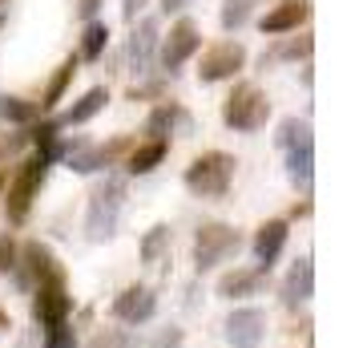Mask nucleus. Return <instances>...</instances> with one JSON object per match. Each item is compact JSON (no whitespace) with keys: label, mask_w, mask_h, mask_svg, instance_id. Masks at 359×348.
<instances>
[{"label":"nucleus","mask_w":359,"mask_h":348,"mask_svg":"<svg viewBox=\"0 0 359 348\" xmlns=\"http://www.w3.org/2000/svg\"><path fill=\"white\" fill-rule=\"evenodd\" d=\"M158 20H142L130 37V65L133 73H149V61H154V49H158Z\"/></svg>","instance_id":"14"},{"label":"nucleus","mask_w":359,"mask_h":348,"mask_svg":"<svg viewBox=\"0 0 359 348\" xmlns=\"http://www.w3.org/2000/svg\"><path fill=\"white\" fill-rule=\"evenodd\" d=\"M0 267H17V243L0 239Z\"/></svg>","instance_id":"31"},{"label":"nucleus","mask_w":359,"mask_h":348,"mask_svg":"<svg viewBox=\"0 0 359 348\" xmlns=\"http://www.w3.org/2000/svg\"><path fill=\"white\" fill-rule=\"evenodd\" d=\"M142 4H146V0H126V4H121V17H126V20H133L137 13H142Z\"/></svg>","instance_id":"32"},{"label":"nucleus","mask_w":359,"mask_h":348,"mask_svg":"<svg viewBox=\"0 0 359 348\" xmlns=\"http://www.w3.org/2000/svg\"><path fill=\"white\" fill-rule=\"evenodd\" d=\"M0 117L13 122V126H33L36 117H41V105L25 101V98H13V94H0Z\"/></svg>","instance_id":"21"},{"label":"nucleus","mask_w":359,"mask_h":348,"mask_svg":"<svg viewBox=\"0 0 359 348\" xmlns=\"http://www.w3.org/2000/svg\"><path fill=\"white\" fill-rule=\"evenodd\" d=\"M262 328H266V316L259 308H238L226 320V336L234 348H259L262 344Z\"/></svg>","instance_id":"13"},{"label":"nucleus","mask_w":359,"mask_h":348,"mask_svg":"<svg viewBox=\"0 0 359 348\" xmlns=\"http://www.w3.org/2000/svg\"><path fill=\"white\" fill-rule=\"evenodd\" d=\"M121 154H130V138H114L109 146H77L73 154H69V166H73L77 174H89V170L114 166Z\"/></svg>","instance_id":"11"},{"label":"nucleus","mask_w":359,"mask_h":348,"mask_svg":"<svg viewBox=\"0 0 359 348\" xmlns=\"http://www.w3.org/2000/svg\"><path fill=\"white\" fill-rule=\"evenodd\" d=\"M250 8H255V0H222V29L226 33H238L246 20H250Z\"/></svg>","instance_id":"27"},{"label":"nucleus","mask_w":359,"mask_h":348,"mask_svg":"<svg viewBox=\"0 0 359 348\" xmlns=\"http://www.w3.org/2000/svg\"><path fill=\"white\" fill-rule=\"evenodd\" d=\"M307 17H311V0H283V4H275L259 25H262L266 37H283V33H294Z\"/></svg>","instance_id":"12"},{"label":"nucleus","mask_w":359,"mask_h":348,"mask_svg":"<svg viewBox=\"0 0 359 348\" xmlns=\"http://www.w3.org/2000/svg\"><path fill=\"white\" fill-rule=\"evenodd\" d=\"M65 316H69V292H65V276L57 271V276H49V280L36 283L33 320L36 324H45V328H53V324H65Z\"/></svg>","instance_id":"6"},{"label":"nucleus","mask_w":359,"mask_h":348,"mask_svg":"<svg viewBox=\"0 0 359 348\" xmlns=\"http://www.w3.org/2000/svg\"><path fill=\"white\" fill-rule=\"evenodd\" d=\"M61 267H57V255H53L45 243H25L20 251V264H17V283L20 288H36L41 280H49L57 276Z\"/></svg>","instance_id":"9"},{"label":"nucleus","mask_w":359,"mask_h":348,"mask_svg":"<svg viewBox=\"0 0 359 348\" xmlns=\"http://www.w3.org/2000/svg\"><path fill=\"white\" fill-rule=\"evenodd\" d=\"M8 328V312H4V308H0V332Z\"/></svg>","instance_id":"35"},{"label":"nucleus","mask_w":359,"mask_h":348,"mask_svg":"<svg viewBox=\"0 0 359 348\" xmlns=\"http://www.w3.org/2000/svg\"><path fill=\"white\" fill-rule=\"evenodd\" d=\"M105 101H109V89H105V85H93L89 94H81V98L69 105L65 117H61L57 126H81V122H89V117H97L101 110H105Z\"/></svg>","instance_id":"18"},{"label":"nucleus","mask_w":359,"mask_h":348,"mask_svg":"<svg viewBox=\"0 0 359 348\" xmlns=\"http://www.w3.org/2000/svg\"><path fill=\"white\" fill-rule=\"evenodd\" d=\"M105 45H109V29L101 20H89L85 37H81V61H97L101 53H105Z\"/></svg>","instance_id":"25"},{"label":"nucleus","mask_w":359,"mask_h":348,"mask_svg":"<svg viewBox=\"0 0 359 348\" xmlns=\"http://www.w3.org/2000/svg\"><path fill=\"white\" fill-rule=\"evenodd\" d=\"M165 150H170L165 142H146V146H133L126 170H130V174H149V170H154V166L165 158Z\"/></svg>","instance_id":"22"},{"label":"nucleus","mask_w":359,"mask_h":348,"mask_svg":"<svg viewBox=\"0 0 359 348\" xmlns=\"http://www.w3.org/2000/svg\"><path fill=\"white\" fill-rule=\"evenodd\" d=\"M266 117H271V101H266V94H262L259 85H234V94L226 98V105H222V122H226L230 130H259V126H266Z\"/></svg>","instance_id":"3"},{"label":"nucleus","mask_w":359,"mask_h":348,"mask_svg":"<svg viewBox=\"0 0 359 348\" xmlns=\"http://www.w3.org/2000/svg\"><path fill=\"white\" fill-rule=\"evenodd\" d=\"M311 45H315L311 37H283L271 53H262V61H266V57H271V61H299V57H311Z\"/></svg>","instance_id":"24"},{"label":"nucleus","mask_w":359,"mask_h":348,"mask_svg":"<svg viewBox=\"0 0 359 348\" xmlns=\"http://www.w3.org/2000/svg\"><path fill=\"white\" fill-rule=\"evenodd\" d=\"M287 223L283 219H271V223H262L259 235H255V255H259V267L262 271H271V264L278 259V251H283V243H287Z\"/></svg>","instance_id":"15"},{"label":"nucleus","mask_w":359,"mask_h":348,"mask_svg":"<svg viewBox=\"0 0 359 348\" xmlns=\"http://www.w3.org/2000/svg\"><path fill=\"white\" fill-rule=\"evenodd\" d=\"M126 348H182V332L162 328V332H154V336H142V340H126Z\"/></svg>","instance_id":"29"},{"label":"nucleus","mask_w":359,"mask_h":348,"mask_svg":"<svg viewBox=\"0 0 359 348\" xmlns=\"http://www.w3.org/2000/svg\"><path fill=\"white\" fill-rule=\"evenodd\" d=\"M165 247H170V227L158 223V227H149V235L142 239V259H146V264H162Z\"/></svg>","instance_id":"26"},{"label":"nucleus","mask_w":359,"mask_h":348,"mask_svg":"<svg viewBox=\"0 0 359 348\" xmlns=\"http://www.w3.org/2000/svg\"><path fill=\"white\" fill-rule=\"evenodd\" d=\"M186 4H194V0H162V8H165V13H182Z\"/></svg>","instance_id":"34"},{"label":"nucleus","mask_w":359,"mask_h":348,"mask_svg":"<svg viewBox=\"0 0 359 348\" xmlns=\"http://www.w3.org/2000/svg\"><path fill=\"white\" fill-rule=\"evenodd\" d=\"M243 65H246V49L238 41H222V45L206 49L202 65H198V77H202V82H226V77H234Z\"/></svg>","instance_id":"7"},{"label":"nucleus","mask_w":359,"mask_h":348,"mask_svg":"<svg viewBox=\"0 0 359 348\" xmlns=\"http://www.w3.org/2000/svg\"><path fill=\"white\" fill-rule=\"evenodd\" d=\"M262 280H266V271H262V267H234L230 276L218 280V296H226V299L255 296V292L262 288Z\"/></svg>","instance_id":"17"},{"label":"nucleus","mask_w":359,"mask_h":348,"mask_svg":"<svg viewBox=\"0 0 359 348\" xmlns=\"http://www.w3.org/2000/svg\"><path fill=\"white\" fill-rule=\"evenodd\" d=\"M174 126H186V114H182L178 105H158V110L146 117L149 142H165V138L174 134Z\"/></svg>","instance_id":"20"},{"label":"nucleus","mask_w":359,"mask_h":348,"mask_svg":"<svg viewBox=\"0 0 359 348\" xmlns=\"http://www.w3.org/2000/svg\"><path fill=\"white\" fill-rule=\"evenodd\" d=\"M198 41H202V37H198V25L182 17L178 25L170 29V37L162 41V69H165V73H178V69L194 57Z\"/></svg>","instance_id":"8"},{"label":"nucleus","mask_w":359,"mask_h":348,"mask_svg":"<svg viewBox=\"0 0 359 348\" xmlns=\"http://www.w3.org/2000/svg\"><path fill=\"white\" fill-rule=\"evenodd\" d=\"M126 207V179H101L89 191V211H85V231L93 243H105L117 231V215Z\"/></svg>","instance_id":"1"},{"label":"nucleus","mask_w":359,"mask_h":348,"mask_svg":"<svg viewBox=\"0 0 359 348\" xmlns=\"http://www.w3.org/2000/svg\"><path fill=\"white\" fill-rule=\"evenodd\" d=\"M287 174H291L299 186H311V174H315V142H311V138L287 150Z\"/></svg>","instance_id":"19"},{"label":"nucleus","mask_w":359,"mask_h":348,"mask_svg":"<svg viewBox=\"0 0 359 348\" xmlns=\"http://www.w3.org/2000/svg\"><path fill=\"white\" fill-rule=\"evenodd\" d=\"M311 288H315V267H311V255H303V259L291 267V276L283 280V304H287V308L307 304V299H311Z\"/></svg>","instance_id":"16"},{"label":"nucleus","mask_w":359,"mask_h":348,"mask_svg":"<svg viewBox=\"0 0 359 348\" xmlns=\"http://www.w3.org/2000/svg\"><path fill=\"white\" fill-rule=\"evenodd\" d=\"M97 8H101V0H81V4H77V13H81V17H93Z\"/></svg>","instance_id":"33"},{"label":"nucleus","mask_w":359,"mask_h":348,"mask_svg":"<svg viewBox=\"0 0 359 348\" xmlns=\"http://www.w3.org/2000/svg\"><path fill=\"white\" fill-rule=\"evenodd\" d=\"M307 138H311V126H307V122H299V117H287V122L278 126V134H275V142L283 150L299 146V142H307Z\"/></svg>","instance_id":"28"},{"label":"nucleus","mask_w":359,"mask_h":348,"mask_svg":"<svg viewBox=\"0 0 359 348\" xmlns=\"http://www.w3.org/2000/svg\"><path fill=\"white\" fill-rule=\"evenodd\" d=\"M73 73H77V57H65V61H61V69L53 73V82H49V89H45V98H41V110H53L57 101L65 98L69 82H73Z\"/></svg>","instance_id":"23"},{"label":"nucleus","mask_w":359,"mask_h":348,"mask_svg":"<svg viewBox=\"0 0 359 348\" xmlns=\"http://www.w3.org/2000/svg\"><path fill=\"white\" fill-rule=\"evenodd\" d=\"M238 247H243V235L234 231V227H226V223H202L198 235H194V264H198V271H210L214 264L230 259Z\"/></svg>","instance_id":"5"},{"label":"nucleus","mask_w":359,"mask_h":348,"mask_svg":"<svg viewBox=\"0 0 359 348\" xmlns=\"http://www.w3.org/2000/svg\"><path fill=\"white\" fill-rule=\"evenodd\" d=\"M4 8H8V0H0V13H4Z\"/></svg>","instance_id":"36"},{"label":"nucleus","mask_w":359,"mask_h":348,"mask_svg":"<svg viewBox=\"0 0 359 348\" xmlns=\"http://www.w3.org/2000/svg\"><path fill=\"white\" fill-rule=\"evenodd\" d=\"M49 158L45 154H33L29 162H20L17 179L8 183V199H4V211H8V219L13 223H25L29 219V207H33L36 191H41V183L49 179Z\"/></svg>","instance_id":"4"},{"label":"nucleus","mask_w":359,"mask_h":348,"mask_svg":"<svg viewBox=\"0 0 359 348\" xmlns=\"http://www.w3.org/2000/svg\"><path fill=\"white\" fill-rule=\"evenodd\" d=\"M234 154L226 150H210V154H202L194 162L186 166V191L198 195V199H222L234 183Z\"/></svg>","instance_id":"2"},{"label":"nucleus","mask_w":359,"mask_h":348,"mask_svg":"<svg viewBox=\"0 0 359 348\" xmlns=\"http://www.w3.org/2000/svg\"><path fill=\"white\" fill-rule=\"evenodd\" d=\"M154 312H158V296H154L149 288H142V283L126 288V292L114 299V316L121 324H133V328L146 324V320H154Z\"/></svg>","instance_id":"10"},{"label":"nucleus","mask_w":359,"mask_h":348,"mask_svg":"<svg viewBox=\"0 0 359 348\" xmlns=\"http://www.w3.org/2000/svg\"><path fill=\"white\" fill-rule=\"evenodd\" d=\"M45 348H77V332H73V324H53V328H45Z\"/></svg>","instance_id":"30"}]
</instances>
